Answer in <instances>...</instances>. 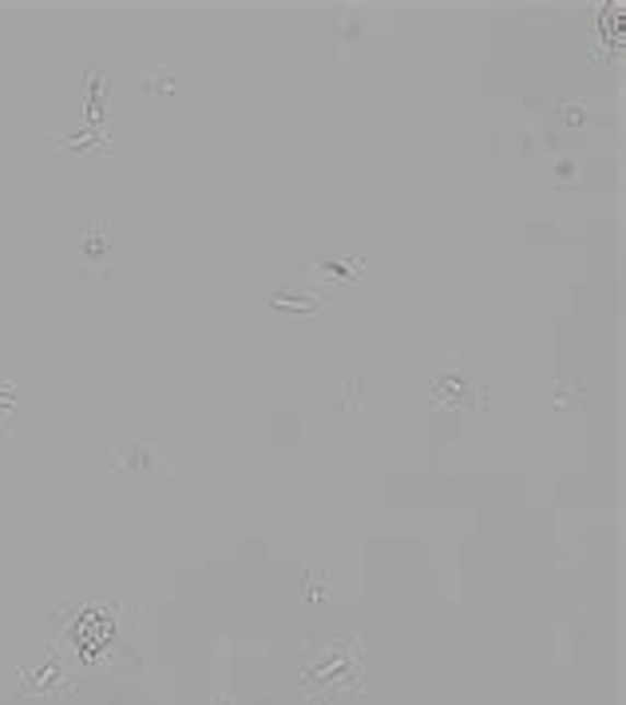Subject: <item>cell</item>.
I'll return each instance as SVG.
<instances>
[{
    "label": "cell",
    "mask_w": 626,
    "mask_h": 705,
    "mask_svg": "<svg viewBox=\"0 0 626 705\" xmlns=\"http://www.w3.org/2000/svg\"><path fill=\"white\" fill-rule=\"evenodd\" d=\"M449 389V405L456 408V405H468V408H476L480 405V384L472 381L464 369H460V361H452L449 357V365H437V377H432V396L437 393H444Z\"/></svg>",
    "instance_id": "6da1fadb"
}]
</instances>
